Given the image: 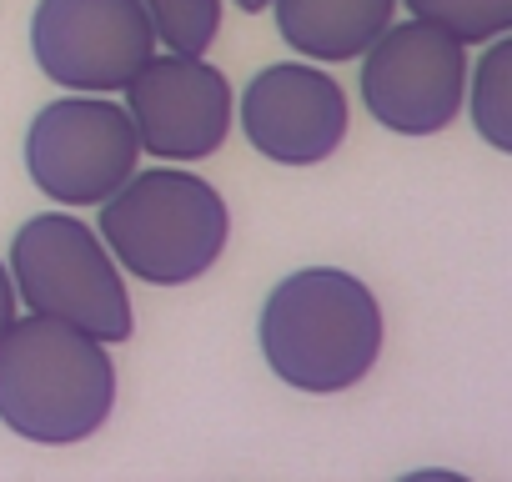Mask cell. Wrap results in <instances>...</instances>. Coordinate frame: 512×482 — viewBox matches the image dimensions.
Returning a JSON list of instances; mask_svg holds the SVG:
<instances>
[{"mask_svg":"<svg viewBox=\"0 0 512 482\" xmlns=\"http://www.w3.org/2000/svg\"><path fill=\"white\" fill-rule=\"evenodd\" d=\"M382 332V302L342 267H302L282 277L256 322L267 367L312 397L357 387L382 357Z\"/></svg>","mask_w":512,"mask_h":482,"instance_id":"6da1fadb","label":"cell"},{"mask_svg":"<svg viewBox=\"0 0 512 482\" xmlns=\"http://www.w3.org/2000/svg\"><path fill=\"white\" fill-rule=\"evenodd\" d=\"M116 362L101 337L56 322L16 317L0 337V422L41 447H76L111 422Z\"/></svg>","mask_w":512,"mask_h":482,"instance_id":"7a4b0ae2","label":"cell"},{"mask_svg":"<svg viewBox=\"0 0 512 482\" xmlns=\"http://www.w3.org/2000/svg\"><path fill=\"white\" fill-rule=\"evenodd\" d=\"M101 241L136 282L186 287L221 262L231 241V211L206 176L151 166L131 171L101 201Z\"/></svg>","mask_w":512,"mask_h":482,"instance_id":"3957f363","label":"cell"},{"mask_svg":"<svg viewBox=\"0 0 512 482\" xmlns=\"http://www.w3.org/2000/svg\"><path fill=\"white\" fill-rule=\"evenodd\" d=\"M6 272L26 312L71 322L106 347L131 337V292L121 282V267L106 252L101 231H91L71 206L41 211L16 231Z\"/></svg>","mask_w":512,"mask_h":482,"instance_id":"277c9868","label":"cell"},{"mask_svg":"<svg viewBox=\"0 0 512 482\" xmlns=\"http://www.w3.org/2000/svg\"><path fill=\"white\" fill-rule=\"evenodd\" d=\"M136 161H141V141L126 106L91 91H71L66 101L41 106L36 121L26 126L31 181L71 211L101 206L136 171Z\"/></svg>","mask_w":512,"mask_h":482,"instance_id":"5b68a950","label":"cell"},{"mask_svg":"<svg viewBox=\"0 0 512 482\" xmlns=\"http://www.w3.org/2000/svg\"><path fill=\"white\" fill-rule=\"evenodd\" d=\"M467 91V46L427 21H387L362 51V106L397 136H437L457 121Z\"/></svg>","mask_w":512,"mask_h":482,"instance_id":"8992f818","label":"cell"},{"mask_svg":"<svg viewBox=\"0 0 512 482\" xmlns=\"http://www.w3.org/2000/svg\"><path fill=\"white\" fill-rule=\"evenodd\" d=\"M156 51L141 0H41L31 16V56L61 91L111 96Z\"/></svg>","mask_w":512,"mask_h":482,"instance_id":"52a82bcc","label":"cell"},{"mask_svg":"<svg viewBox=\"0 0 512 482\" xmlns=\"http://www.w3.org/2000/svg\"><path fill=\"white\" fill-rule=\"evenodd\" d=\"M121 91H126V116L136 126V141L156 161H201L221 151L231 136L236 96L231 81L206 56L151 51V61Z\"/></svg>","mask_w":512,"mask_h":482,"instance_id":"ba28073f","label":"cell"},{"mask_svg":"<svg viewBox=\"0 0 512 482\" xmlns=\"http://www.w3.org/2000/svg\"><path fill=\"white\" fill-rule=\"evenodd\" d=\"M347 91L317 61H277L241 91V136L277 166H317L347 141Z\"/></svg>","mask_w":512,"mask_h":482,"instance_id":"9c48e42d","label":"cell"},{"mask_svg":"<svg viewBox=\"0 0 512 482\" xmlns=\"http://www.w3.org/2000/svg\"><path fill=\"white\" fill-rule=\"evenodd\" d=\"M267 6L277 11L282 41L317 66L357 61L397 16V0H267Z\"/></svg>","mask_w":512,"mask_h":482,"instance_id":"30bf717a","label":"cell"},{"mask_svg":"<svg viewBox=\"0 0 512 482\" xmlns=\"http://www.w3.org/2000/svg\"><path fill=\"white\" fill-rule=\"evenodd\" d=\"M477 136L492 151L512 146V51L502 36L487 41V51L477 56V71H467V91H462Z\"/></svg>","mask_w":512,"mask_h":482,"instance_id":"8fae6325","label":"cell"},{"mask_svg":"<svg viewBox=\"0 0 512 482\" xmlns=\"http://www.w3.org/2000/svg\"><path fill=\"white\" fill-rule=\"evenodd\" d=\"M402 6L462 46H487L492 36H507L512 21V0H402Z\"/></svg>","mask_w":512,"mask_h":482,"instance_id":"7c38bea8","label":"cell"},{"mask_svg":"<svg viewBox=\"0 0 512 482\" xmlns=\"http://www.w3.org/2000/svg\"><path fill=\"white\" fill-rule=\"evenodd\" d=\"M141 6L156 26V41L181 56H206L221 31V0H141Z\"/></svg>","mask_w":512,"mask_h":482,"instance_id":"4fadbf2b","label":"cell"},{"mask_svg":"<svg viewBox=\"0 0 512 482\" xmlns=\"http://www.w3.org/2000/svg\"><path fill=\"white\" fill-rule=\"evenodd\" d=\"M11 322H16V282H11L6 262H0V337H6Z\"/></svg>","mask_w":512,"mask_h":482,"instance_id":"5bb4252c","label":"cell"},{"mask_svg":"<svg viewBox=\"0 0 512 482\" xmlns=\"http://www.w3.org/2000/svg\"><path fill=\"white\" fill-rule=\"evenodd\" d=\"M236 6H241L246 16H256V11H267V0H236Z\"/></svg>","mask_w":512,"mask_h":482,"instance_id":"9a60e30c","label":"cell"}]
</instances>
